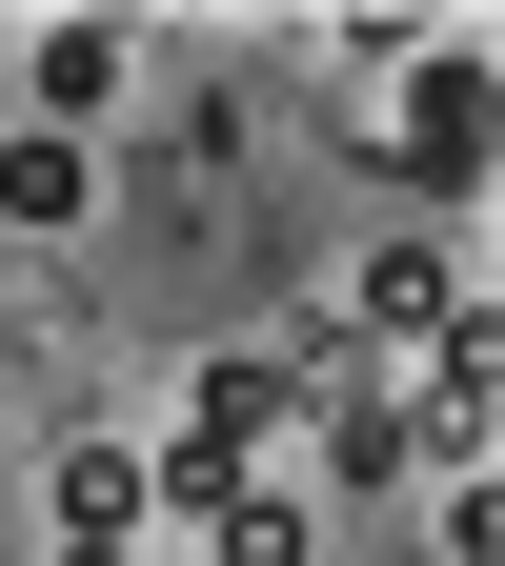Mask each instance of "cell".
<instances>
[{
  "instance_id": "1",
  "label": "cell",
  "mask_w": 505,
  "mask_h": 566,
  "mask_svg": "<svg viewBox=\"0 0 505 566\" xmlns=\"http://www.w3.org/2000/svg\"><path fill=\"white\" fill-rule=\"evenodd\" d=\"M385 424H404L424 465H485V424H505V304H485V283L404 344V405H385Z\"/></svg>"
},
{
  "instance_id": "2",
  "label": "cell",
  "mask_w": 505,
  "mask_h": 566,
  "mask_svg": "<svg viewBox=\"0 0 505 566\" xmlns=\"http://www.w3.org/2000/svg\"><path fill=\"white\" fill-rule=\"evenodd\" d=\"M445 304H465V263H445V243L404 223V243H385L365 283H344V344H365V365H385V344H424V324H445Z\"/></svg>"
},
{
  "instance_id": "3",
  "label": "cell",
  "mask_w": 505,
  "mask_h": 566,
  "mask_svg": "<svg viewBox=\"0 0 505 566\" xmlns=\"http://www.w3.org/2000/svg\"><path fill=\"white\" fill-rule=\"evenodd\" d=\"M182 424H202V446H223V465H263L283 424H304V385H283V344H223V365L182 385Z\"/></svg>"
},
{
  "instance_id": "4",
  "label": "cell",
  "mask_w": 505,
  "mask_h": 566,
  "mask_svg": "<svg viewBox=\"0 0 505 566\" xmlns=\"http://www.w3.org/2000/svg\"><path fill=\"white\" fill-rule=\"evenodd\" d=\"M21 82H41V122H61V142H82V122L141 82V41H122V21H41V41H21Z\"/></svg>"
},
{
  "instance_id": "5",
  "label": "cell",
  "mask_w": 505,
  "mask_h": 566,
  "mask_svg": "<svg viewBox=\"0 0 505 566\" xmlns=\"http://www.w3.org/2000/svg\"><path fill=\"white\" fill-rule=\"evenodd\" d=\"M404 163L424 182H485V61H424L404 82Z\"/></svg>"
},
{
  "instance_id": "6",
  "label": "cell",
  "mask_w": 505,
  "mask_h": 566,
  "mask_svg": "<svg viewBox=\"0 0 505 566\" xmlns=\"http://www.w3.org/2000/svg\"><path fill=\"white\" fill-rule=\"evenodd\" d=\"M61 546H141V446H61Z\"/></svg>"
},
{
  "instance_id": "7",
  "label": "cell",
  "mask_w": 505,
  "mask_h": 566,
  "mask_svg": "<svg viewBox=\"0 0 505 566\" xmlns=\"http://www.w3.org/2000/svg\"><path fill=\"white\" fill-rule=\"evenodd\" d=\"M82 202H102V163H82L61 122H41V142H0V223H21V243H41V223H82Z\"/></svg>"
},
{
  "instance_id": "8",
  "label": "cell",
  "mask_w": 505,
  "mask_h": 566,
  "mask_svg": "<svg viewBox=\"0 0 505 566\" xmlns=\"http://www.w3.org/2000/svg\"><path fill=\"white\" fill-rule=\"evenodd\" d=\"M61 566H141V546H61Z\"/></svg>"
}]
</instances>
